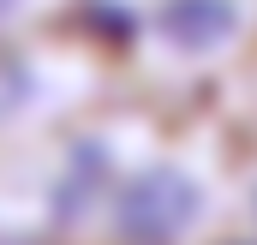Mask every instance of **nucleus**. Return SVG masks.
Segmentation results:
<instances>
[{
  "mask_svg": "<svg viewBox=\"0 0 257 245\" xmlns=\"http://www.w3.org/2000/svg\"><path fill=\"white\" fill-rule=\"evenodd\" d=\"M138 42L168 84L203 90L257 60V0H150Z\"/></svg>",
  "mask_w": 257,
  "mask_h": 245,
  "instance_id": "2",
  "label": "nucleus"
},
{
  "mask_svg": "<svg viewBox=\"0 0 257 245\" xmlns=\"http://www.w3.org/2000/svg\"><path fill=\"white\" fill-rule=\"evenodd\" d=\"M203 245H257V239H251V233H239V227H227V221H221V227H215V233H209Z\"/></svg>",
  "mask_w": 257,
  "mask_h": 245,
  "instance_id": "4",
  "label": "nucleus"
},
{
  "mask_svg": "<svg viewBox=\"0 0 257 245\" xmlns=\"http://www.w3.org/2000/svg\"><path fill=\"white\" fill-rule=\"evenodd\" d=\"M30 6H36V0H0V24H18Z\"/></svg>",
  "mask_w": 257,
  "mask_h": 245,
  "instance_id": "5",
  "label": "nucleus"
},
{
  "mask_svg": "<svg viewBox=\"0 0 257 245\" xmlns=\"http://www.w3.org/2000/svg\"><path fill=\"white\" fill-rule=\"evenodd\" d=\"M233 162L180 138V150H150L132 162L108 197L114 245H203L227 221Z\"/></svg>",
  "mask_w": 257,
  "mask_h": 245,
  "instance_id": "1",
  "label": "nucleus"
},
{
  "mask_svg": "<svg viewBox=\"0 0 257 245\" xmlns=\"http://www.w3.org/2000/svg\"><path fill=\"white\" fill-rule=\"evenodd\" d=\"M227 227L257 239V162H233V185H227Z\"/></svg>",
  "mask_w": 257,
  "mask_h": 245,
  "instance_id": "3",
  "label": "nucleus"
}]
</instances>
